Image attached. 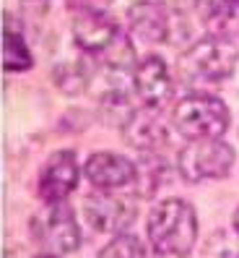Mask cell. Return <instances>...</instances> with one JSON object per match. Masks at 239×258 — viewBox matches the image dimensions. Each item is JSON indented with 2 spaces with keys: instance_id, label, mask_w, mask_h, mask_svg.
<instances>
[{
  "instance_id": "ac0fdd59",
  "label": "cell",
  "mask_w": 239,
  "mask_h": 258,
  "mask_svg": "<svg viewBox=\"0 0 239 258\" xmlns=\"http://www.w3.org/2000/svg\"><path fill=\"white\" fill-rule=\"evenodd\" d=\"M211 6V13H236L239 11V0H208Z\"/></svg>"
},
{
  "instance_id": "9a60e30c",
  "label": "cell",
  "mask_w": 239,
  "mask_h": 258,
  "mask_svg": "<svg viewBox=\"0 0 239 258\" xmlns=\"http://www.w3.org/2000/svg\"><path fill=\"white\" fill-rule=\"evenodd\" d=\"M55 84L63 89L65 94H81L83 86H86V71L81 66L65 63V66L55 68Z\"/></svg>"
},
{
  "instance_id": "6da1fadb",
  "label": "cell",
  "mask_w": 239,
  "mask_h": 258,
  "mask_svg": "<svg viewBox=\"0 0 239 258\" xmlns=\"http://www.w3.org/2000/svg\"><path fill=\"white\" fill-rule=\"evenodd\" d=\"M198 237V219L187 201H161L148 217V240L159 255H187Z\"/></svg>"
},
{
  "instance_id": "9c48e42d",
  "label": "cell",
  "mask_w": 239,
  "mask_h": 258,
  "mask_svg": "<svg viewBox=\"0 0 239 258\" xmlns=\"http://www.w3.org/2000/svg\"><path fill=\"white\" fill-rule=\"evenodd\" d=\"M78 185V162L73 151H57L50 157V162L42 167L39 175V196L47 204L63 201L70 190H76Z\"/></svg>"
},
{
  "instance_id": "2e32d148",
  "label": "cell",
  "mask_w": 239,
  "mask_h": 258,
  "mask_svg": "<svg viewBox=\"0 0 239 258\" xmlns=\"http://www.w3.org/2000/svg\"><path fill=\"white\" fill-rule=\"evenodd\" d=\"M68 8L78 11V13H104L112 0H65Z\"/></svg>"
},
{
  "instance_id": "4fadbf2b",
  "label": "cell",
  "mask_w": 239,
  "mask_h": 258,
  "mask_svg": "<svg viewBox=\"0 0 239 258\" xmlns=\"http://www.w3.org/2000/svg\"><path fill=\"white\" fill-rule=\"evenodd\" d=\"M32 63H34V57L29 52L21 32H13L11 24L6 21V29H3V68L8 73H21V71L32 68Z\"/></svg>"
},
{
  "instance_id": "52a82bcc",
  "label": "cell",
  "mask_w": 239,
  "mask_h": 258,
  "mask_svg": "<svg viewBox=\"0 0 239 258\" xmlns=\"http://www.w3.org/2000/svg\"><path fill=\"white\" fill-rule=\"evenodd\" d=\"M83 211H86V219L91 222L94 230L120 232L133 222V217H136V201H133L130 196L101 190V193L88 196Z\"/></svg>"
},
{
  "instance_id": "5bb4252c",
  "label": "cell",
  "mask_w": 239,
  "mask_h": 258,
  "mask_svg": "<svg viewBox=\"0 0 239 258\" xmlns=\"http://www.w3.org/2000/svg\"><path fill=\"white\" fill-rule=\"evenodd\" d=\"M99 258H146V250L138 237L133 235H117L112 242L101 248Z\"/></svg>"
},
{
  "instance_id": "7a4b0ae2",
  "label": "cell",
  "mask_w": 239,
  "mask_h": 258,
  "mask_svg": "<svg viewBox=\"0 0 239 258\" xmlns=\"http://www.w3.org/2000/svg\"><path fill=\"white\" fill-rule=\"evenodd\" d=\"M73 37L83 52L99 57V63L107 68L120 71L133 57L130 39L107 13H78V19L73 21Z\"/></svg>"
},
{
  "instance_id": "8992f818",
  "label": "cell",
  "mask_w": 239,
  "mask_h": 258,
  "mask_svg": "<svg viewBox=\"0 0 239 258\" xmlns=\"http://www.w3.org/2000/svg\"><path fill=\"white\" fill-rule=\"evenodd\" d=\"M32 235L42 248L52 253H70L81 245V230L73 209L63 201L47 204L32 219Z\"/></svg>"
},
{
  "instance_id": "7c38bea8",
  "label": "cell",
  "mask_w": 239,
  "mask_h": 258,
  "mask_svg": "<svg viewBox=\"0 0 239 258\" xmlns=\"http://www.w3.org/2000/svg\"><path fill=\"white\" fill-rule=\"evenodd\" d=\"M123 131H125V139L136 149H143V151H151L167 141V125H164V120L156 115V110H148V107L143 112H133V117L128 120V125Z\"/></svg>"
},
{
  "instance_id": "ffe728a7",
  "label": "cell",
  "mask_w": 239,
  "mask_h": 258,
  "mask_svg": "<svg viewBox=\"0 0 239 258\" xmlns=\"http://www.w3.org/2000/svg\"><path fill=\"white\" fill-rule=\"evenodd\" d=\"M39 258H55V255H39Z\"/></svg>"
},
{
  "instance_id": "d6986e66",
  "label": "cell",
  "mask_w": 239,
  "mask_h": 258,
  "mask_svg": "<svg viewBox=\"0 0 239 258\" xmlns=\"http://www.w3.org/2000/svg\"><path fill=\"white\" fill-rule=\"evenodd\" d=\"M234 230H236V235H239V209L234 211Z\"/></svg>"
},
{
  "instance_id": "3957f363",
  "label": "cell",
  "mask_w": 239,
  "mask_h": 258,
  "mask_svg": "<svg viewBox=\"0 0 239 258\" xmlns=\"http://www.w3.org/2000/svg\"><path fill=\"white\" fill-rule=\"evenodd\" d=\"M172 120L187 141L218 139L229 128V107L223 104V99L213 94L195 92L187 94L182 102H177Z\"/></svg>"
},
{
  "instance_id": "30bf717a",
  "label": "cell",
  "mask_w": 239,
  "mask_h": 258,
  "mask_svg": "<svg viewBox=\"0 0 239 258\" xmlns=\"http://www.w3.org/2000/svg\"><path fill=\"white\" fill-rule=\"evenodd\" d=\"M86 177L101 190L125 188L138 177V170L130 159L112 154V151H99L86 162Z\"/></svg>"
},
{
  "instance_id": "e0dca14e",
  "label": "cell",
  "mask_w": 239,
  "mask_h": 258,
  "mask_svg": "<svg viewBox=\"0 0 239 258\" xmlns=\"http://www.w3.org/2000/svg\"><path fill=\"white\" fill-rule=\"evenodd\" d=\"M159 3H161L164 8L174 11V13H187V11H192V8H198L200 0H159Z\"/></svg>"
},
{
  "instance_id": "ba28073f",
  "label": "cell",
  "mask_w": 239,
  "mask_h": 258,
  "mask_svg": "<svg viewBox=\"0 0 239 258\" xmlns=\"http://www.w3.org/2000/svg\"><path fill=\"white\" fill-rule=\"evenodd\" d=\"M133 86H136V94L143 107L159 110L172 97V76L167 63L156 55L143 57L133 71Z\"/></svg>"
},
{
  "instance_id": "277c9868",
  "label": "cell",
  "mask_w": 239,
  "mask_h": 258,
  "mask_svg": "<svg viewBox=\"0 0 239 258\" xmlns=\"http://www.w3.org/2000/svg\"><path fill=\"white\" fill-rule=\"evenodd\" d=\"M179 68L185 71V76L198 81L229 79L236 68V44L229 37L208 34L179 57Z\"/></svg>"
},
{
  "instance_id": "8fae6325",
  "label": "cell",
  "mask_w": 239,
  "mask_h": 258,
  "mask_svg": "<svg viewBox=\"0 0 239 258\" xmlns=\"http://www.w3.org/2000/svg\"><path fill=\"white\" fill-rule=\"evenodd\" d=\"M128 26L143 42L156 44V42H164L169 34V16L161 3L141 0V3H133L128 8Z\"/></svg>"
},
{
  "instance_id": "5b68a950",
  "label": "cell",
  "mask_w": 239,
  "mask_h": 258,
  "mask_svg": "<svg viewBox=\"0 0 239 258\" xmlns=\"http://www.w3.org/2000/svg\"><path fill=\"white\" fill-rule=\"evenodd\" d=\"M234 164V149L221 139L190 141L179 151V172L190 183L226 177Z\"/></svg>"
}]
</instances>
